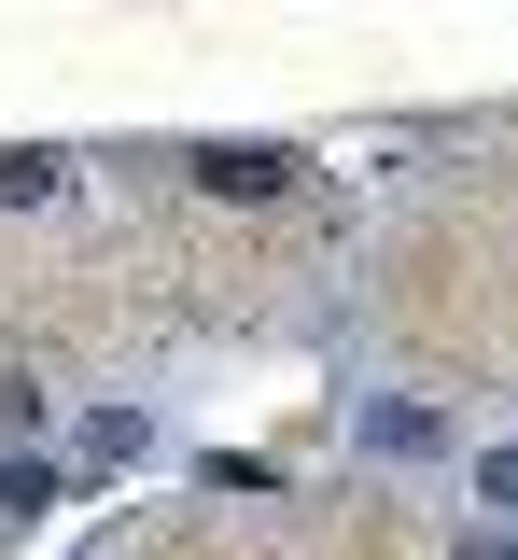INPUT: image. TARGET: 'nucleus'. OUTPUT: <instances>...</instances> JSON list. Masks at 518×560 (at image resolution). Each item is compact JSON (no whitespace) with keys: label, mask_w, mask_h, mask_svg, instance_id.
Masks as SVG:
<instances>
[{"label":"nucleus","mask_w":518,"mask_h":560,"mask_svg":"<svg viewBox=\"0 0 518 560\" xmlns=\"http://www.w3.org/2000/svg\"><path fill=\"white\" fill-rule=\"evenodd\" d=\"M197 183L211 197H295V154L281 140H197Z\"/></svg>","instance_id":"1"},{"label":"nucleus","mask_w":518,"mask_h":560,"mask_svg":"<svg viewBox=\"0 0 518 560\" xmlns=\"http://www.w3.org/2000/svg\"><path fill=\"white\" fill-rule=\"evenodd\" d=\"M351 448H378V463H435L448 420H435V407H407V393H378V407H351Z\"/></svg>","instance_id":"2"},{"label":"nucleus","mask_w":518,"mask_h":560,"mask_svg":"<svg viewBox=\"0 0 518 560\" xmlns=\"http://www.w3.org/2000/svg\"><path fill=\"white\" fill-rule=\"evenodd\" d=\"M71 197V154H0V210H57Z\"/></svg>","instance_id":"3"},{"label":"nucleus","mask_w":518,"mask_h":560,"mask_svg":"<svg viewBox=\"0 0 518 560\" xmlns=\"http://www.w3.org/2000/svg\"><path fill=\"white\" fill-rule=\"evenodd\" d=\"M141 448H154L141 407H98V420H84V463H141Z\"/></svg>","instance_id":"4"},{"label":"nucleus","mask_w":518,"mask_h":560,"mask_svg":"<svg viewBox=\"0 0 518 560\" xmlns=\"http://www.w3.org/2000/svg\"><path fill=\"white\" fill-rule=\"evenodd\" d=\"M43 504H57V463H43V448H28V463H0V518H43Z\"/></svg>","instance_id":"5"},{"label":"nucleus","mask_w":518,"mask_h":560,"mask_svg":"<svg viewBox=\"0 0 518 560\" xmlns=\"http://www.w3.org/2000/svg\"><path fill=\"white\" fill-rule=\"evenodd\" d=\"M476 504H491V518H518V434H505V448H476Z\"/></svg>","instance_id":"6"},{"label":"nucleus","mask_w":518,"mask_h":560,"mask_svg":"<svg viewBox=\"0 0 518 560\" xmlns=\"http://www.w3.org/2000/svg\"><path fill=\"white\" fill-rule=\"evenodd\" d=\"M0 434H43V378H0Z\"/></svg>","instance_id":"7"}]
</instances>
